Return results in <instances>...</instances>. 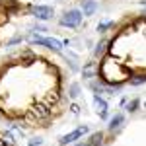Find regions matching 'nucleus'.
I'll use <instances>...</instances> for the list:
<instances>
[{"label":"nucleus","instance_id":"1","mask_svg":"<svg viewBox=\"0 0 146 146\" xmlns=\"http://www.w3.org/2000/svg\"><path fill=\"white\" fill-rule=\"evenodd\" d=\"M29 41L35 43V45H45L47 49H51V51H55V53H60L62 51V43L55 39V37H41V35H35L31 33L29 35Z\"/></svg>","mask_w":146,"mask_h":146},{"label":"nucleus","instance_id":"2","mask_svg":"<svg viewBox=\"0 0 146 146\" xmlns=\"http://www.w3.org/2000/svg\"><path fill=\"white\" fill-rule=\"evenodd\" d=\"M80 22H82V12L80 10H68L60 18V25L62 27H78Z\"/></svg>","mask_w":146,"mask_h":146},{"label":"nucleus","instance_id":"3","mask_svg":"<svg viewBox=\"0 0 146 146\" xmlns=\"http://www.w3.org/2000/svg\"><path fill=\"white\" fill-rule=\"evenodd\" d=\"M86 133H88V127H86V125H80L78 129H74L72 133H68V135L60 136V140H58V142H60L62 146H66V144H70V142H74L76 138H80L82 135H86Z\"/></svg>","mask_w":146,"mask_h":146},{"label":"nucleus","instance_id":"4","mask_svg":"<svg viewBox=\"0 0 146 146\" xmlns=\"http://www.w3.org/2000/svg\"><path fill=\"white\" fill-rule=\"evenodd\" d=\"M31 14H33L37 20H49L53 18V8L51 6H31Z\"/></svg>","mask_w":146,"mask_h":146},{"label":"nucleus","instance_id":"5","mask_svg":"<svg viewBox=\"0 0 146 146\" xmlns=\"http://www.w3.org/2000/svg\"><path fill=\"white\" fill-rule=\"evenodd\" d=\"M94 105H96V111L100 113V117L105 119V117H107V103H105V100H101L100 96L96 94V96H94Z\"/></svg>","mask_w":146,"mask_h":146},{"label":"nucleus","instance_id":"6","mask_svg":"<svg viewBox=\"0 0 146 146\" xmlns=\"http://www.w3.org/2000/svg\"><path fill=\"white\" fill-rule=\"evenodd\" d=\"M31 115L37 117V119H47V117L51 115V111L47 109L45 105H33V107H31Z\"/></svg>","mask_w":146,"mask_h":146},{"label":"nucleus","instance_id":"7","mask_svg":"<svg viewBox=\"0 0 146 146\" xmlns=\"http://www.w3.org/2000/svg\"><path fill=\"white\" fill-rule=\"evenodd\" d=\"M96 10H98V2L96 0H82V12H84V16H92Z\"/></svg>","mask_w":146,"mask_h":146},{"label":"nucleus","instance_id":"8","mask_svg":"<svg viewBox=\"0 0 146 146\" xmlns=\"http://www.w3.org/2000/svg\"><path fill=\"white\" fill-rule=\"evenodd\" d=\"M125 123V117H123V113H117L115 117L111 119V123H109V131H115V129H119L121 125Z\"/></svg>","mask_w":146,"mask_h":146},{"label":"nucleus","instance_id":"9","mask_svg":"<svg viewBox=\"0 0 146 146\" xmlns=\"http://www.w3.org/2000/svg\"><path fill=\"white\" fill-rule=\"evenodd\" d=\"M98 72V66H96V62H88L86 66H84V78H94V74Z\"/></svg>","mask_w":146,"mask_h":146},{"label":"nucleus","instance_id":"10","mask_svg":"<svg viewBox=\"0 0 146 146\" xmlns=\"http://www.w3.org/2000/svg\"><path fill=\"white\" fill-rule=\"evenodd\" d=\"M92 146H101L103 144V133H94L90 136V140H88Z\"/></svg>","mask_w":146,"mask_h":146},{"label":"nucleus","instance_id":"11","mask_svg":"<svg viewBox=\"0 0 146 146\" xmlns=\"http://www.w3.org/2000/svg\"><path fill=\"white\" fill-rule=\"evenodd\" d=\"M78 94H80V86L78 84H72L70 86V98H78Z\"/></svg>","mask_w":146,"mask_h":146},{"label":"nucleus","instance_id":"12","mask_svg":"<svg viewBox=\"0 0 146 146\" xmlns=\"http://www.w3.org/2000/svg\"><path fill=\"white\" fill-rule=\"evenodd\" d=\"M136 107H138V100H133V101H129L127 103V111H136Z\"/></svg>","mask_w":146,"mask_h":146},{"label":"nucleus","instance_id":"13","mask_svg":"<svg viewBox=\"0 0 146 146\" xmlns=\"http://www.w3.org/2000/svg\"><path fill=\"white\" fill-rule=\"evenodd\" d=\"M109 27H113V22H101L100 25H98V31H105V29H109Z\"/></svg>","mask_w":146,"mask_h":146},{"label":"nucleus","instance_id":"14","mask_svg":"<svg viewBox=\"0 0 146 146\" xmlns=\"http://www.w3.org/2000/svg\"><path fill=\"white\" fill-rule=\"evenodd\" d=\"M142 82H146L144 74H142V76H136V78H131V84H133V86H138V84H142Z\"/></svg>","mask_w":146,"mask_h":146},{"label":"nucleus","instance_id":"15","mask_svg":"<svg viewBox=\"0 0 146 146\" xmlns=\"http://www.w3.org/2000/svg\"><path fill=\"white\" fill-rule=\"evenodd\" d=\"M107 47V41H101L100 45H98V49H96V56H100L101 53H103V49Z\"/></svg>","mask_w":146,"mask_h":146},{"label":"nucleus","instance_id":"16","mask_svg":"<svg viewBox=\"0 0 146 146\" xmlns=\"http://www.w3.org/2000/svg\"><path fill=\"white\" fill-rule=\"evenodd\" d=\"M41 144H43V140H41V138H33V140L29 142V146H41Z\"/></svg>","mask_w":146,"mask_h":146},{"label":"nucleus","instance_id":"17","mask_svg":"<svg viewBox=\"0 0 146 146\" xmlns=\"http://www.w3.org/2000/svg\"><path fill=\"white\" fill-rule=\"evenodd\" d=\"M70 109H72V113H74V115H78V113H80V107H78V105H72Z\"/></svg>","mask_w":146,"mask_h":146},{"label":"nucleus","instance_id":"18","mask_svg":"<svg viewBox=\"0 0 146 146\" xmlns=\"http://www.w3.org/2000/svg\"><path fill=\"white\" fill-rule=\"evenodd\" d=\"M78 146H92L90 142H82V144H78Z\"/></svg>","mask_w":146,"mask_h":146}]
</instances>
